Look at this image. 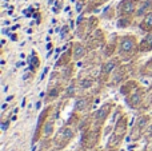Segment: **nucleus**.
Returning <instances> with one entry per match:
<instances>
[{
    "label": "nucleus",
    "instance_id": "5",
    "mask_svg": "<svg viewBox=\"0 0 152 151\" xmlns=\"http://www.w3.org/2000/svg\"><path fill=\"white\" fill-rule=\"evenodd\" d=\"M132 10H134V3L129 1V4H128V3H126V8H124V12H131Z\"/></svg>",
    "mask_w": 152,
    "mask_h": 151
},
{
    "label": "nucleus",
    "instance_id": "4",
    "mask_svg": "<svg viewBox=\"0 0 152 151\" xmlns=\"http://www.w3.org/2000/svg\"><path fill=\"white\" fill-rule=\"evenodd\" d=\"M84 54V48L83 47H80V45H77V50H76V55H75V58L76 59H79L81 55Z\"/></svg>",
    "mask_w": 152,
    "mask_h": 151
},
{
    "label": "nucleus",
    "instance_id": "12",
    "mask_svg": "<svg viewBox=\"0 0 152 151\" xmlns=\"http://www.w3.org/2000/svg\"><path fill=\"white\" fill-rule=\"evenodd\" d=\"M53 1V0H48V3H50V4H51V3H52Z\"/></svg>",
    "mask_w": 152,
    "mask_h": 151
},
{
    "label": "nucleus",
    "instance_id": "3",
    "mask_svg": "<svg viewBox=\"0 0 152 151\" xmlns=\"http://www.w3.org/2000/svg\"><path fill=\"white\" fill-rule=\"evenodd\" d=\"M105 114H107V110H105V108L99 110V111L96 112V119H103V118L105 117Z\"/></svg>",
    "mask_w": 152,
    "mask_h": 151
},
{
    "label": "nucleus",
    "instance_id": "7",
    "mask_svg": "<svg viewBox=\"0 0 152 151\" xmlns=\"http://www.w3.org/2000/svg\"><path fill=\"white\" fill-rule=\"evenodd\" d=\"M139 99H140V98H139V95H135L134 98H132V103H134V104H136L137 102H139Z\"/></svg>",
    "mask_w": 152,
    "mask_h": 151
},
{
    "label": "nucleus",
    "instance_id": "1",
    "mask_svg": "<svg viewBox=\"0 0 152 151\" xmlns=\"http://www.w3.org/2000/svg\"><path fill=\"white\" fill-rule=\"evenodd\" d=\"M132 47H134V42L131 39H126L121 43V51H129Z\"/></svg>",
    "mask_w": 152,
    "mask_h": 151
},
{
    "label": "nucleus",
    "instance_id": "2",
    "mask_svg": "<svg viewBox=\"0 0 152 151\" xmlns=\"http://www.w3.org/2000/svg\"><path fill=\"white\" fill-rule=\"evenodd\" d=\"M87 106V102L84 100V99H80V100H77L76 102V108L77 110H81V108H84V107Z\"/></svg>",
    "mask_w": 152,
    "mask_h": 151
},
{
    "label": "nucleus",
    "instance_id": "6",
    "mask_svg": "<svg viewBox=\"0 0 152 151\" xmlns=\"http://www.w3.org/2000/svg\"><path fill=\"white\" fill-rule=\"evenodd\" d=\"M113 67H115V64H113V63H108V66L104 67V71H105V72H110L111 70L113 68Z\"/></svg>",
    "mask_w": 152,
    "mask_h": 151
},
{
    "label": "nucleus",
    "instance_id": "9",
    "mask_svg": "<svg viewBox=\"0 0 152 151\" xmlns=\"http://www.w3.org/2000/svg\"><path fill=\"white\" fill-rule=\"evenodd\" d=\"M89 84H91V83H89L88 80H87V82H83V87H89Z\"/></svg>",
    "mask_w": 152,
    "mask_h": 151
},
{
    "label": "nucleus",
    "instance_id": "8",
    "mask_svg": "<svg viewBox=\"0 0 152 151\" xmlns=\"http://www.w3.org/2000/svg\"><path fill=\"white\" fill-rule=\"evenodd\" d=\"M145 43H148V44L152 43V34L150 35V36H147V39H145Z\"/></svg>",
    "mask_w": 152,
    "mask_h": 151
},
{
    "label": "nucleus",
    "instance_id": "13",
    "mask_svg": "<svg viewBox=\"0 0 152 151\" xmlns=\"http://www.w3.org/2000/svg\"><path fill=\"white\" fill-rule=\"evenodd\" d=\"M151 135H152V128H151Z\"/></svg>",
    "mask_w": 152,
    "mask_h": 151
},
{
    "label": "nucleus",
    "instance_id": "10",
    "mask_svg": "<svg viewBox=\"0 0 152 151\" xmlns=\"http://www.w3.org/2000/svg\"><path fill=\"white\" fill-rule=\"evenodd\" d=\"M147 23H148V24H151V26H152V15H151V16H148Z\"/></svg>",
    "mask_w": 152,
    "mask_h": 151
},
{
    "label": "nucleus",
    "instance_id": "11",
    "mask_svg": "<svg viewBox=\"0 0 152 151\" xmlns=\"http://www.w3.org/2000/svg\"><path fill=\"white\" fill-rule=\"evenodd\" d=\"M76 10H77V12H80V11H81V4H77V7H76Z\"/></svg>",
    "mask_w": 152,
    "mask_h": 151
}]
</instances>
